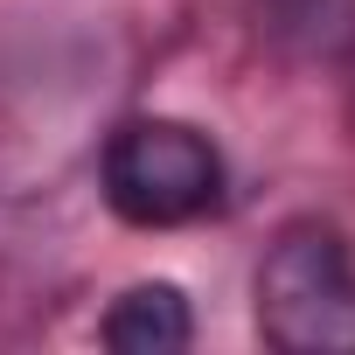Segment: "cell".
Returning <instances> with one entry per match:
<instances>
[{"label": "cell", "instance_id": "cell-1", "mask_svg": "<svg viewBox=\"0 0 355 355\" xmlns=\"http://www.w3.org/2000/svg\"><path fill=\"white\" fill-rule=\"evenodd\" d=\"M258 334L286 355H355V258L341 230L293 223L258 265Z\"/></svg>", "mask_w": 355, "mask_h": 355}, {"label": "cell", "instance_id": "cell-2", "mask_svg": "<svg viewBox=\"0 0 355 355\" xmlns=\"http://www.w3.org/2000/svg\"><path fill=\"white\" fill-rule=\"evenodd\" d=\"M105 202L132 230H174L223 202V153L189 119H132L105 146Z\"/></svg>", "mask_w": 355, "mask_h": 355}, {"label": "cell", "instance_id": "cell-3", "mask_svg": "<svg viewBox=\"0 0 355 355\" xmlns=\"http://www.w3.org/2000/svg\"><path fill=\"white\" fill-rule=\"evenodd\" d=\"M105 348L119 355H174L196 341V313H189V293L167 286V279H146V286H125L105 313Z\"/></svg>", "mask_w": 355, "mask_h": 355}, {"label": "cell", "instance_id": "cell-4", "mask_svg": "<svg viewBox=\"0 0 355 355\" xmlns=\"http://www.w3.org/2000/svg\"><path fill=\"white\" fill-rule=\"evenodd\" d=\"M348 63H355V28H348Z\"/></svg>", "mask_w": 355, "mask_h": 355}]
</instances>
